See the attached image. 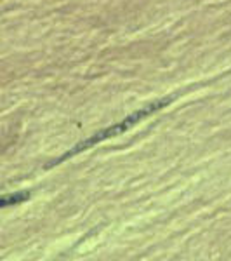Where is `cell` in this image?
Returning <instances> with one entry per match:
<instances>
[{"label":"cell","mask_w":231,"mask_h":261,"mask_svg":"<svg viewBox=\"0 0 231 261\" xmlns=\"http://www.w3.org/2000/svg\"><path fill=\"white\" fill-rule=\"evenodd\" d=\"M30 199V192L28 190H23V192H14V193H9V195H2L0 197V209L4 207H11V205H16V204H23Z\"/></svg>","instance_id":"obj_2"},{"label":"cell","mask_w":231,"mask_h":261,"mask_svg":"<svg viewBox=\"0 0 231 261\" xmlns=\"http://www.w3.org/2000/svg\"><path fill=\"white\" fill-rule=\"evenodd\" d=\"M174 99H176V96H167V98H162V99L150 101L146 107H142V108H139V110L129 113V115L125 117V119L122 120V122H117V124H113V125H108V127H104V129H99L98 133H94L92 136L85 138V140H82L80 143H77L75 146H71L68 151H65V153L60 155L57 159H54V161H50V162L45 164L44 169L45 171L52 169V167L60 166V164L66 162V161H70L71 157H77V155L82 153V151H85V150L92 148V146H96L98 143H103V141H106V140H111V138L120 136V134L127 133L129 129H132L134 125H137L141 120L148 119V117H151L153 113L160 112L162 108L169 107V105Z\"/></svg>","instance_id":"obj_1"}]
</instances>
